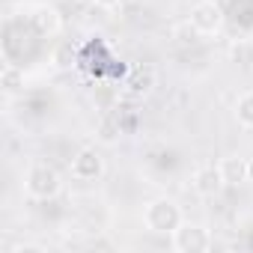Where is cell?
<instances>
[{"instance_id": "obj_1", "label": "cell", "mask_w": 253, "mask_h": 253, "mask_svg": "<svg viewBox=\"0 0 253 253\" xmlns=\"http://www.w3.org/2000/svg\"><path fill=\"white\" fill-rule=\"evenodd\" d=\"M140 217H143V226H146L149 232H155V235H170V232L185 220V211H182V206H179L173 197H152V200L143 203Z\"/></svg>"}, {"instance_id": "obj_2", "label": "cell", "mask_w": 253, "mask_h": 253, "mask_svg": "<svg viewBox=\"0 0 253 253\" xmlns=\"http://www.w3.org/2000/svg\"><path fill=\"white\" fill-rule=\"evenodd\" d=\"M60 191H63V176H60L51 164L36 161V164L27 167V173H24V194H27L30 200L48 203V200L60 197Z\"/></svg>"}, {"instance_id": "obj_3", "label": "cell", "mask_w": 253, "mask_h": 253, "mask_svg": "<svg viewBox=\"0 0 253 253\" xmlns=\"http://www.w3.org/2000/svg\"><path fill=\"white\" fill-rule=\"evenodd\" d=\"M214 241H211V232L203 226V223H191V220H182L173 232H170V247L176 253H203L209 250Z\"/></svg>"}, {"instance_id": "obj_4", "label": "cell", "mask_w": 253, "mask_h": 253, "mask_svg": "<svg viewBox=\"0 0 253 253\" xmlns=\"http://www.w3.org/2000/svg\"><path fill=\"white\" fill-rule=\"evenodd\" d=\"M223 9L220 3H214V0H197V3L191 6V15H188V24L200 33V36H217L223 30Z\"/></svg>"}, {"instance_id": "obj_5", "label": "cell", "mask_w": 253, "mask_h": 253, "mask_svg": "<svg viewBox=\"0 0 253 253\" xmlns=\"http://www.w3.org/2000/svg\"><path fill=\"white\" fill-rule=\"evenodd\" d=\"M69 170H72V179H78V182H98L104 176L107 164H104V155L95 146H84L72 155Z\"/></svg>"}, {"instance_id": "obj_6", "label": "cell", "mask_w": 253, "mask_h": 253, "mask_svg": "<svg viewBox=\"0 0 253 253\" xmlns=\"http://www.w3.org/2000/svg\"><path fill=\"white\" fill-rule=\"evenodd\" d=\"M191 188H194V194L203 197V200L220 197V191L226 188V182H223V176H220V167H217V164H203V167H197L194 176H191Z\"/></svg>"}, {"instance_id": "obj_7", "label": "cell", "mask_w": 253, "mask_h": 253, "mask_svg": "<svg viewBox=\"0 0 253 253\" xmlns=\"http://www.w3.org/2000/svg\"><path fill=\"white\" fill-rule=\"evenodd\" d=\"M155 84H158L155 66L140 63V66H134V69L128 72V78H125V84H122V92L128 95V98H146V95L155 89Z\"/></svg>"}, {"instance_id": "obj_8", "label": "cell", "mask_w": 253, "mask_h": 253, "mask_svg": "<svg viewBox=\"0 0 253 253\" xmlns=\"http://www.w3.org/2000/svg\"><path fill=\"white\" fill-rule=\"evenodd\" d=\"M27 21H30L33 33L42 36V39H45V36H57V33L63 30V15H60V9L51 6V3H36V6L30 9Z\"/></svg>"}, {"instance_id": "obj_9", "label": "cell", "mask_w": 253, "mask_h": 253, "mask_svg": "<svg viewBox=\"0 0 253 253\" xmlns=\"http://www.w3.org/2000/svg\"><path fill=\"white\" fill-rule=\"evenodd\" d=\"M217 167H220V176H223L226 188H238V185L247 182V158H241V155H223L217 161Z\"/></svg>"}, {"instance_id": "obj_10", "label": "cell", "mask_w": 253, "mask_h": 253, "mask_svg": "<svg viewBox=\"0 0 253 253\" xmlns=\"http://www.w3.org/2000/svg\"><path fill=\"white\" fill-rule=\"evenodd\" d=\"M232 116H235V122L241 125L244 131H253V89H244V92L235 98Z\"/></svg>"}, {"instance_id": "obj_11", "label": "cell", "mask_w": 253, "mask_h": 253, "mask_svg": "<svg viewBox=\"0 0 253 253\" xmlns=\"http://www.w3.org/2000/svg\"><path fill=\"white\" fill-rule=\"evenodd\" d=\"M95 134H98V140L101 143H119V137H122V122H119V116L116 113H104L101 119H98V128H95Z\"/></svg>"}, {"instance_id": "obj_12", "label": "cell", "mask_w": 253, "mask_h": 253, "mask_svg": "<svg viewBox=\"0 0 253 253\" xmlns=\"http://www.w3.org/2000/svg\"><path fill=\"white\" fill-rule=\"evenodd\" d=\"M229 60L241 69H250L253 66V42L250 39H238L232 48H229Z\"/></svg>"}, {"instance_id": "obj_13", "label": "cell", "mask_w": 253, "mask_h": 253, "mask_svg": "<svg viewBox=\"0 0 253 253\" xmlns=\"http://www.w3.org/2000/svg\"><path fill=\"white\" fill-rule=\"evenodd\" d=\"M21 86H24V72H21L18 66L6 63V66H3V89H6V92H15V89H21Z\"/></svg>"}, {"instance_id": "obj_14", "label": "cell", "mask_w": 253, "mask_h": 253, "mask_svg": "<svg viewBox=\"0 0 253 253\" xmlns=\"http://www.w3.org/2000/svg\"><path fill=\"white\" fill-rule=\"evenodd\" d=\"M72 57H75V51H72L69 42H63V45L54 51V63H57L60 69H69V66H72Z\"/></svg>"}, {"instance_id": "obj_15", "label": "cell", "mask_w": 253, "mask_h": 253, "mask_svg": "<svg viewBox=\"0 0 253 253\" xmlns=\"http://www.w3.org/2000/svg\"><path fill=\"white\" fill-rule=\"evenodd\" d=\"M9 253H48V247L39 244V241H18V244L9 247Z\"/></svg>"}, {"instance_id": "obj_16", "label": "cell", "mask_w": 253, "mask_h": 253, "mask_svg": "<svg viewBox=\"0 0 253 253\" xmlns=\"http://www.w3.org/2000/svg\"><path fill=\"white\" fill-rule=\"evenodd\" d=\"M92 3H95V6H101V9H116L122 0H92Z\"/></svg>"}, {"instance_id": "obj_17", "label": "cell", "mask_w": 253, "mask_h": 253, "mask_svg": "<svg viewBox=\"0 0 253 253\" xmlns=\"http://www.w3.org/2000/svg\"><path fill=\"white\" fill-rule=\"evenodd\" d=\"M247 182H253V158H247Z\"/></svg>"}, {"instance_id": "obj_18", "label": "cell", "mask_w": 253, "mask_h": 253, "mask_svg": "<svg viewBox=\"0 0 253 253\" xmlns=\"http://www.w3.org/2000/svg\"><path fill=\"white\" fill-rule=\"evenodd\" d=\"M176 3H197V0H176Z\"/></svg>"}]
</instances>
